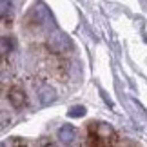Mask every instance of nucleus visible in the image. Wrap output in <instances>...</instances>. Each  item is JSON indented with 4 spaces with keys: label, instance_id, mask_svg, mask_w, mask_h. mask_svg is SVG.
<instances>
[{
    "label": "nucleus",
    "instance_id": "obj_1",
    "mask_svg": "<svg viewBox=\"0 0 147 147\" xmlns=\"http://www.w3.org/2000/svg\"><path fill=\"white\" fill-rule=\"evenodd\" d=\"M89 133V145H113L116 144V133L111 125H107L104 122H91L87 125Z\"/></svg>",
    "mask_w": 147,
    "mask_h": 147
},
{
    "label": "nucleus",
    "instance_id": "obj_2",
    "mask_svg": "<svg viewBox=\"0 0 147 147\" xmlns=\"http://www.w3.org/2000/svg\"><path fill=\"white\" fill-rule=\"evenodd\" d=\"M47 49L51 51V53H55V55H65L67 51L73 49V44H71V40H69V36H67V35L56 31V33H53V35L49 36Z\"/></svg>",
    "mask_w": 147,
    "mask_h": 147
},
{
    "label": "nucleus",
    "instance_id": "obj_3",
    "mask_svg": "<svg viewBox=\"0 0 147 147\" xmlns=\"http://www.w3.org/2000/svg\"><path fill=\"white\" fill-rule=\"evenodd\" d=\"M29 22L33 26H36L38 29H42V27H51L53 26V16H51V13L42 4H38L29 13Z\"/></svg>",
    "mask_w": 147,
    "mask_h": 147
},
{
    "label": "nucleus",
    "instance_id": "obj_4",
    "mask_svg": "<svg viewBox=\"0 0 147 147\" xmlns=\"http://www.w3.org/2000/svg\"><path fill=\"white\" fill-rule=\"evenodd\" d=\"M7 100L15 109H22V107L27 105V94H26L24 89L18 87V86H13L7 91Z\"/></svg>",
    "mask_w": 147,
    "mask_h": 147
},
{
    "label": "nucleus",
    "instance_id": "obj_5",
    "mask_svg": "<svg viewBox=\"0 0 147 147\" xmlns=\"http://www.w3.org/2000/svg\"><path fill=\"white\" fill-rule=\"evenodd\" d=\"M15 47H16L15 36H0V60L7 58L15 51Z\"/></svg>",
    "mask_w": 147,
    "mask_h": 147
},
{
    "label": "nucleus",
    "instance_id": "obj_6",
    "mask_svg": "<svg viewBox=\"0 0 147 147\" xmlns=\"http://www.w3.org/2000/svg\"><path fill=\"white\" fill-rule=\"evenodd\" d=\"M75 136H76V131L69 123H65V125H62L58 129V138H60L62 144H71L73 140H75Z\"/></svg>",
    "mask_w": 147,
    "mask_h": 147
},
{
    "label": "nucleus",
    "instance_id": "obj_7",
    "mask_svg": "<svg viewBox=\"0 0 147 147\" xmlns=\"http://www.w3.org/2000/svg\"><path fill=\"white\" fill-rule=\"evenodd\" d=\"M38 98H40V102H42L44 105H49L51 102H55L56 93H55V89H53V87L44 86V87H40V91H38Z\"/></svg>",
    "mask_w": 147,
    "mask_h": 147
},
{
    "label": "nucleus",
    "instance_id": "obj_8",
    "mask_svg": "<svg viewBox=\"0 0 147 147\" xmlns=\"http://www.w3.org/2000/svg\"><path fill=\"white\" fill-rule=\"evenodd\" d=\"M11 13V0H0V16L5 18Z\"/></svg>",
    "mask_w": 147,
    "mask_h": 147
},
{
    "label": "nucleus",
    "instance_id": "obj_9",
    "mask_svg": "<svg viewBox=\"0 0 147 147\" xmlns=\"http://www.w3.org/2000/svg\"><path fill=\"white\" fill-rule=\"evenodd\" d=\"M73 109H75V111H69L71 116H82L84 113H86V109H84V107H73Z\"/></svg>",
    "mask_w": 147,
    "mask_h": 147
}]
</instances>
